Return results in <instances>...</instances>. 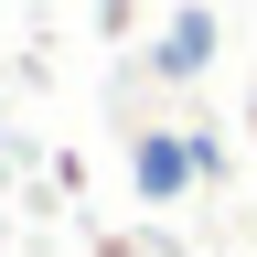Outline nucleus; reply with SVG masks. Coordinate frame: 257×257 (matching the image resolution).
Instances as JSON below:
<instances>
[{
	"label": "nucleus",
	"mask_w": 257,
	"mask_h": 257,
	"mask_svg": "<svg viewBox=\"0 0 257 257\" xmlns=\"http://www.w3.org/2000/svg\"><path fill=\"white\" fill-rule=\"evenodd\" d=\"M204 54H214V22H204V11H182L172 32H161V64H172V75H193Z\"/></svg>",
	"instance_id": "nucleus-1"
},
{
	"label": "nucleus",
	"mask_w": 257,
	"mask_h": 257,
	"mask_svg": "<svg viewBox=\"0 0 257 257\" xmlns=\"http://www.w3.org/2000/svg\"><path fill=\"white\" fill-rule=\"evenodd\" d=\"M193 161H204L193 140H150V150H140V193H172V182L193 172Z\"/></svg>",
	"instance_id": "nucleus-2"
}]
</instances>
